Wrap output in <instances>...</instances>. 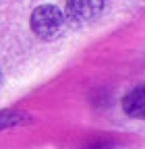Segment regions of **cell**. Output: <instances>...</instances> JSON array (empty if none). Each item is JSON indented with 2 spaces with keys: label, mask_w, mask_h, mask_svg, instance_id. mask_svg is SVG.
<instances>
[{
  "label": "cell",
  "mask_w": 145,
  "mask_h": 149,
  "mask_svg": "<svg viewBox=\"0 0 145 149\" xmlns=\"http://www.w3.org/2000/svg\"><path fill=\"white\" fill-rule=\"evenodd\" d=\"M64 27V15L54 4H42L31 15V29L42 40H52L56 37Z\"/></svg>",
  "instance_id": "6da1fadb"
},
{
  "label": "cell",
  "mask_w": 145,
  "mask_h": 149,
  "mask_svg": "<svg viewBox=\"0 0 145 149\" xmlns=\"http://www.w3.org/2000/svg\"><path fill=\"white\" fill-rule=\"evenodd\" d=\"M104 8V0H66V15L75 23H87Z\"/></svg>",
  "instance_id": "7a4b0ae2"
},
{
  "label": "cell",
  "mask_w": 145,
  "mask_h": 149,
  "mask_svg": "<svg viewBox=\"0 0 145 149\" xmlns=\"http://www.w3.org/2000/svg\"><path fill=\"white\" fill-rule=\"evenodd\" d=\"M122 108L131 118H141L145 120V85L135 87L133 91H129L122 100Z\"/></svg>",
  "instance_id": "3957f363"
},
{
  "label": "cell",
  "mask_w": 145,
  "mask_h": 149,
  "mask_svg": "<svg viewBox=\"0 0 145 149\" xmlns=\"http://www.w3.org/2000/svg\"><path fill=\"white\" fill-rule=\"evenodd\" d=\"M25 120H27V114H23V112H0V128L21 124Z\"/></svg>",
  "instance_id": "277c9868"
},
{
  "label": "cell",
  "mask_w": 145,
  "mask_h": 149,
  "mask_svg": "<svg viewBox=\"0 0 145 149\" xmlns=\"http://www.w3.org/2000/svg\"><path fill=\"white\" fill-rule=\"evenodd\" d=\"M0 85H2V70H0Z\"/></svg>",
  "instance_id": "5b68a950"
}]
</instances>
